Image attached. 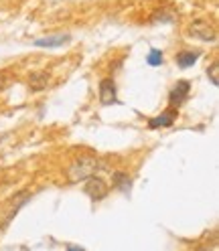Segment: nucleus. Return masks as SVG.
<instances>
[{
    "instance_id": "11",
    "label": "nucleus",
    "mask_w": 219,
    "mask_h": 251,
    "mask_svg": "<svg viewBox=\"0 0 219 251\" xmlns=\"http://www.w3.org/2000/svg\"><path fill=\"white\" fill-rule=\"evenodd\" d=\"M112 184H114V188H118V191H122V193H130L132 178L126 175V172L116 170L114 175H112Z\"/></svg>"
},
{
    "instance_id": "7",
    "label": "nucleus",
    "mask_w": 219,
    "mask_h": 251,
    "mask_svg": "<svg viewBox=\"0 0 219 251\" xmlns=\"http://www.w3.org/2000/svg\"><path fill=\"white\" fill-rule=\"evenodd\" d=\"M177 116H179V112L175 107H170V109H166L164 114L156 116V118H150L148 120V128H152V130H156V128H168V126H173L177 122Z\"/></svg>"
},
{
    "instance_id": "2",
    "label": "nucleus",
    "mask_w": 219,
    "mask_h": 251,
    "mask_svg": "<svg viewBox=\"0 0 219 251\" xmlns=\"http://www.w3.org/2000/svg\"><path fill=\"white\" fill-rule=\"evenodd\" d=\"M83 193L93 201V202H98V201H104L110 193V186L104 178L100 176H91L85 180V186H83Z\"/></svg>"
},
{
    "instance_id": "1",
    "label": "nucleus",
    "mask_w": 219,
    "mask_h": 251,
    "mask_svg": "<svg viewBox=\"0 0 219 251\" xmlns=\"http://www.w3.org/2000/svg\"><path fill=\"white\" fill-rule=\"evenodd\" d=\"M102 170H108V164L104 160H100L98 156H82V158H77L67 168V180L69 182H82V180L96 176Z\"/></svg>"
},
{
    "instance_id": "5",
    "label": "nucleus",
    "mask_w": 219,
    "mask_h": 251,
    "mask_svg": "<svg viewBox=\"0 0 219 251\" xmlns=\"http://www.w3.org/2000/svg\"><path fill=\"white\" fill-rule=\"evenodd\" d=\"M189 91H191V83L187 81V79H181V81H177L173 87H170V91H168V103H170V107H179V105H183L185 101H187V98H189Z\"/></svg>"
},
{
    "instance_id": "6",
    "label": "nucleus",
    "mask_w": 219,
    "mask_h": 251,
    "mask_svg": "<svg viewBox=\"0 0 219 251\" xmlns=\"http://www.w3.org/2000/svg\"><path fill=\"white\" fill-rule=\"evenodd\" d=\"M100 103L102 105L118 103V89H116V81L112 77H106V79L100 81Z\"/></svg>"
},
{
    "instance_id": "12",
    "label": "nucleus",
    "mask_w": 219,
    "mask_h": 251,
    "mask_svg": "<svg viewBox=\"0 0 219 251\" xmlns=\"http://www.w3.org/2000/svg\"><path fill=\"white\" fill-rule=\"evenodd\" d=\"M177 17H175V12H166V8H161V10H156L152 17H150V23L152 25H159V23H173Z\"/></svg>"
},
{
    "instance_id": "13",
    "label": "nucleus",
    "mask_w": 219,
    "mask_h": 251,
    "mask_svg": "<svg viewBox=\"0 0 219 251\" xmlns=\"http://www.w3.org/2000/svg\"><path fill=\"white\" fill-rule=\"evenodd\" d=\"M146 63L150 67H161L164 63V57H163V51L161 49H150L148 57H146Z\"/></svg>"
},
{
    "instance_id": "9",
    "label": "nucleus",
    "mask_w": 219,
    "mask_h": 251,
    "mask_svg": "<svg viewBox=\"0 0 219 251\" xmlns=\"http://www.w3.org/2000/svg\"><path fill=\"white\" fill-rule=\"evenodd\" d=\"M199 55H201L199 51H181V53H177L175 61H177V65L181 69H189V67H193L195 63H197Z\"/></svg>"
},
{
    "instance_id": "4",
    "label": "nucleus",
    "mask_w": 219,
    "mask_h": 251,
    "mask_svg": "<svg viewBox=\"0 0 219 251\" xmlns=\"http://www.w3.org/2000/svg\"><path fill=\"white\" fill-rule=\"evenodd\" d=\"M189 33H191L195 39L205 41V43H215V39H217V33H215L213 25H209L207 21H201V19H197V21L191 23Z\"/></svg>"
},
{
    "instance_id": "14",
    "label": "nucleus",
    "mask_w": 219,
    "mask_h": 251,
    "mask_svg": "<svg viewBox=\"0 0 219 251\" xmlns=\"http://www.w3.org/2000/svg\"><path fill=\"white\" fill-rule=\"evenodd\" d=\"M217 71H219V63H217V61H213V63H211V67L207 69V77L211 79V83H213L215 87L219 85V77H217Z\"/></svg>"
},
{
    "instance_id": "8",
    "label": "nucleus",
    "mask_w": 219,
    "mask_h": 251,
    "mask_svg": "<svg viewBox=\"0 0 219 251\" xmlns=\"http://www.w3.org/2000/svg\"><path fill=\"white\" fill-rule=\"evenodd\" d=\"M49 81H51V77L47 73L35 71V73H30V77H28V87L33 91H43V89L49 87Z\"/></svg>"
},
{
    "instance_id": "16",
    "label": "nucleus",
    "mask_w": 219,
    "mask_h": 251,
    "mask_svg": "<svg viewBox=\"0 0 219 251\" xmlns=\"http://www.w3.org/2000/svg\"><path fill=\"white\" fill-rule=\"evenodd\" d=\"M67 251H85L83 247H75V245H71V247H67Z\"/></svg>"
},
{
    "instance_id": "10",
    "label": "nucleus",
    "mask_w": 219,
    "mask_h": 251,
    "mask_svg": "<svg viewBox=\"0 0 219 251\" xmlns=\"http://www.w3.org/2000/svg\"><path fill=\"white\" fill-rule=\"evenodd\" d=\"M71 37L69 35H55V37H45V39H37L33 41L35 47H47V49H53V47H63Z\"/></svg>"
},
{
    "instance_id": "15",
    "label": "nucleus",
    "mask_w": 219,
    "mask_h": 251,
    "mask_svg": "<svg viewBox=\"0 0 219 251\" xmlns=\"http://www.w3.org/2000/svg\"><path fill=\"white\" fill-rule=\"evenodd\" d=\"M4 85H6V77H4L2 73H0V91L4 89Z\"/></svg>"
},
{
    "instance_id": "3",
    "label": "nucleus",
    "mask_w": 219,
    "mask_h": 251,
    "mask_svg": "<svg viewBox=\"0 0 219 251\" xmlns=\"http://www.w3.org/2000/svg\"><path fill=\"white\" fill-rule=\"evenodd\" d=\"M28 199H30V193H28V191H21V193L14 195V197L6 202V213H4V217H2V223H0V227H6V225L10 223V219L27 205Z\"/></svg>"
}]
</instances>
